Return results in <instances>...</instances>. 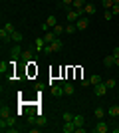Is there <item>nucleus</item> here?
Here are the masks:
<instances>
[{
	"label": "nucleus",
	"mask_w": 119,
	"mask_h": 133,
	"mask_svg": "<svg viewBox=\"0 0 119 133\" xmlns=\"http://www.w3.org/2000/svg\"><path fill=\"white\" fill-rule=\"evenodd\" d=\"M62 131H64V133H75V123H74V121H64Z\"/></svg>",
	"instance_id": "10"
},
{
	"label": "nucleus",
	"mask_w": 119,
	"mask_h": 133,
	"mask_svg": "<svg viewBox=\"0 0 119 133\" xmlns=\"http://www.w3.org/2000/svg\"><path fill=\"white\" fill-rule=\"evenodd\" d=\"M42 30H44V32H50V26H48V24L44 22V24H42Z\"/></svg>",
	"instance_id": "36"
},
{
	"label": "nucleus",
	"mask_w": 119,
	"mask_h": 133,
	"mask_svg": "<svg viewBox=\"0 0 119 133\" xmlns=\"http://www.w3.org/2000/svg\"><path fill=\"white\" fill-rule=\"evenodd\" d=\"M89 82H91V85H95V83H99V82H101V78H99L97 74H93V76L89 78Z\"/></svg>",
	"instance_id": "25"
},
{
	"label": "nucleus",
	"mask_w": 119,
	"mask_h": 133,
	"mask_svg": "<svg viewBox=\"0 0 119 133\" xmlns=\"http://www.w3.org/2000/svg\"><path fill=\"white\" fill-rule=\"evenodd\" d=\"M36 123H38V125H46V117H42L38 113V115H36Z\"/></svg>",
	"instance_id": "30"
},
{
	"label": "nucleus",
	"mask_w": 119,
	"mask_h": 133,
	"mask_svg": "<svg viewBox=\"0 0 119 133\" xmlns=\"http://www.w3.org/2000/svg\"><path fill=\"white\" fill-rule=\"evenodd\" d=\"M83 6H85V2H83V0H74V8H75V10L83 8Z\"/></svg>",
	"instance_id": "26"
},
{
	"label": "nucleus",
	"mask_w": 119,
	"mask_h": 133,
	"mask_svg": "<svg viewBox=\"0 0 119 133\" xmlns=\"http://www.w3.org/2000/svg\"><path fill=\"white\" fill-rule=\"evenodd\" d=\"M78 32V28H75V24L74 22H69L68 26H66V34H75Z\"/></svg>",
	"instance_id": "20"
},
{
	"label": "nucleus",
	"mask_w": 119,
	"mask_h": 133,
	"mask_svg": "<svg viewBox=\"0 0 119 133\" xmlns=\"http://www.w3.org/2000/svg\"><path fill=\"white\" fill-rule=\"evenodd\" d=\"M105 85H107V89H113V88H115V79H113V78L105 79Z\"/></svg>",
	"instance_id": "27"
},
{
	"label": "nucleus",
	"mask_w": 119,
	"mask_h": 133,
	"mask_svg": "<svg viewBox=\"0 0 119 133\" xmlns=\"http://www.w3.org/2000/svg\"><path fill=\"white\" fill-rule=\"evenodd\" d=\"M105 113H107V111L103 109V107H95V111H93V115H95L97 119H103V115H105Z\"/></svg>",
	"instance_id": "18"
},
{
	"label": "nucleus",
	"mask_w": 119,
	"mask_h": 133,
	"mask_svg": "<svg viewBox=\"0 0 119 133\" xmlns=\"http://www.w3.org/2000/svg\"><path fill=\"white\" fill-rule=\"evenodd\" d=\"M107 113H109L111 117H117V115H119V105H111V107L107 109Z\"/></svg>",
	"instance_id": "19"
},
{
	"label": "nucleus",
	"mask_w": 119,
	"mask_h": 133,
	"mask_svg": "<svg viewBox=\"0 0 119 133\" xmlns=\"http://www.w3.org/2000/svg\"><path fill=\"white\" fill-rule=\"evenodd\" d=\"M0 117H10V109H8V107H0Z\"/></svg>",
	"instance_id": "23"
},
{
	"label": "nucleus",
	"mask_w": 119,
	"mask_h": 133,
	"mask_svg": "<svg viewBox=\"0 0 119 133\" xmlns=\"http://www.w3.org/2000/svg\"><path fill=\"white\" fill-rule=\"evenodd\" d=\"M89 85H91L89 79H81V88H89Z\"/></svg>",
	"instance_id": "32"
},
{
	"label": "nucleus",
	"mask_w": 119,
	"mask_h": 133,
	"mask_svg": "<svg viewBox=\"0 0 119 133\" xmlns=\"http://www.w3.org/2000/svg\"><path fill=\"white\" fill-rule=\"evenodd\" d=\"M103 66L105 68H113L115 66V58L113 56H105V58H103Z\"/></svg>",
	"instance_id": "14"
},
{
	"label": "nucleus",
	"mask_w": 119,
	"mask_h": 133,
	"mask_svg": "<svg viewBox=\"0 0 119 133\" xmlns=\"http://www.w3.org/2000/svg\"><path fill=\"white\" fill-rule=\"evenodd\" d=\"M75 88H74V83H69V82H64V95H74Z\"/></svg>",
	"instance_id": "11"
},
{
	"label": "nucleus",
	"mask_w": 119,
	"mask_h": 133,
	"mask_svg": "<svg viewBox=\"0 0 119 133\" xmlns=\"http://www.w3.org/2000/svg\"><path fill=\"white\" fill-rule=\"evenodd\" d=\"M6 72H8V64H6V62H0V74L4 76Z\"/></svg>",
	"instance_id": "28"
},
{
	"label": "nucleus",
	"mask_w": 119,
	"mask_h": 133,
	"mask_svg": "<svg viewBox=\"0 0 119 133\" xmlns=\"http://www.w3.org/2000/svg\"><path fill=\"white\" fill-rule=\"evenodd\" d=\"M52 32H54V34L58 36V38H60L62 34H66V26H62V24H56V26L52 28Z\"/></svg>",
	"instance_id": "13"
},
{
	"label": "nucleus",
	"mask_w": 119,
	"mask_h": 133,
	"mask_svg": "<svg viewBox=\"0 0 119 133\" xmlns=\"http://www.w3.org/2000/svg\"><path fill=\"white\" fill-rule=\"evenodd\" d=\"M2 28H4L6 32H10V34H12V32H16V28H14V24H12V22H6Z\"/></svg>",
	"instance_id": "21"
},
{
	"label": "nucleus",
	"mask_w": 119,
	"mask_h": 133,
	"mask_svg": "<svg viewBox=\"0 0 119 133\" xmlns=\"http://www.w3.org/2000/svg\"><path fill=\"white\" fill-rule=\"evenodd\" d=\"M113 16H115V14H113V12H111V10H105V12H103V18H105L107 22H109V20H111V18H113Z\"/></svg>",
	"instance_id": "29"
},
{
	"label": "nucleus",
	"mask_w": 119,
	"mask_h": 133,
	"mask_svg": "<svg viewBox=\"0 0 119 133\" xmlns=\"http://www.w3.org/2000/svg\"><path fill=\"white\" fill-rule=\"evenodd\" d=\"M62 117H64V121H72V119H74V115H72V113H68V111H66Z\"/></svg>",
	"instance_id": "31"
},
{
	"label": "nucleus",
	"mask_w": 119,
	"mask_h": 133,
	"mask_svg": "<svg viewBox=\"0 0 119 133\" xmlns=\"http://www.w3.org/2000/svg\"><path fill=\"white\" fill-rule=\"evenodd\" d=\"M74 24H75V28H78V32H83L85 28L89 26V16H81L78 22H74Z\"/></svg>",
	"instance_id": "5"
},
{
	"label": "nucleus",
	"mask_w": 119,
	"mask_h": 133,
	"mask_svg": "<svg viewBox=\"0 0 119 133\" xmlns=\"http://www.w3.org/2000/svg\"><path fill=\"white\" fill-rule=\"evenodd\" d=\"M83 12H85V16H93V14L97 12V8H95V4H91V2H85Z\"/></svg>",
	"instance_id": "7"
},
{
	"label": "nucleus",
	"mask_w": 119,
	"mask_h": 133,
	"mask_svg": "<svg viewBox=\"0 0 119 133\" xmlns=\"http://www.w3.org/2000/svg\"><path fill=\"white\" fill-rule=\"evenodd\" d=\"M22 32H12V42H14V44H20V42H22Z\"/></svg>",
	"instance_id": "17"
},
{
	"label": "nucleus",
	"mask_w": 119,
	"mask_h": 133,
	"mask_svg": "<svg viewBox=\"0 0 119 133\" xmlns=\"http://www.w3.org/2000/svg\"><path fill=\"white\" fill-rule=\"evenodd\" d=\"M20 56H22V48H20V44L12 46V50H10V58H12V60H18Z\"/></svg>",
	"instance_id": "9"
},
{
	"label": "nucleus",
	"mask_w": 119,
	"mask_h": 133,
	"mask_svg": "<svg viewBox=\"0 0 119 133\" xmlns=\"http://www.w3.org/2000/svg\"><path fill=\"white\" fill-rule=\"evenodd\" d=\"M46 24H48V26L50 28H54L58 24V20H56V16H48V20H46Z\"/></svg>",
	"instance_id": "22"
},
{
	"label": "nucleus",
	"mask_w": 119,
	"mask_h": 133,
	"mask_svg": "<svg viewBox=\"0 0 119 133\" xmlns=\"http://www.w3.org/2000/svg\"><path fill=\"white\" fill-rule=\"evenodd\" d=\"M111 56H113V58H119V48H113V52H111Z\"/></svg>",
	"instance_id": "34"
},
{
	"label": "nucleus",
	"mask_w": 119,
	"mask_h": 133,
	"mask_svg": "<svg viewBox=\"0 0 119 133\" xmlns=\"http://www.w3.org/2000/svg\"><path fill=\"white\" fill-rule=\"evenodd\" d=\"M113 4H119V0H113Z\"/></svg>",
	"instance_id": "38"
},
{
	"label": "nucleus",
	"mask_w": 119,
	"mask_h": 133,
	"mask_svg": "<svg viewBox=\"0 0 119 133\" xmlns=\"http://www.w3.org/2000/svg\"><path fill=\"white\" fill-rule=\"evenodd\" d=\"M32 58H34V52H32V48L24 50V52H22V56H20V60L26 62V64H34V62H32Z\"/></svg>",
	"instance_id": "6"
},
{
	"label": "nucleus",
	"mask_w": 119,
	"mask_h": 133,
	"mask_svg": "<svg viewBox=\"0 0 119 133\" xmlns=\"http://www.w3.org/2000/svg\"><path fill=\"white\" fill-rule=\"evenodd\" d=\"M101 4L105 10H111V6H113V0H101Z\"/></svg>",
	"instance_id": "24"
},
{
	"label": "nucleus",
	"mask_w": 119,
	"mask_h": 133,
	"mask_svg": "<svg viewBox=\"0 0 119 133\" xmlns=\"http://www.w3.org/2000/svg\"><path fill=\"white\" fill-rule=\"evenodd\" d=\"M69 4H74V0H62V6H69Z\"/></svg>",
	"instance_id": "35"
},
{
	"label": "nucleus",
	"mask_w": 119,
	"mask_h": 133,
	"mask_svg": "<svg viewBox=\"0 0 119 133\" xmlns=\"http://www.w3.org/2000/svg\"><path fill=\"white\" fill-rule=\"evenodd\" d=\"M111 12H113V14H119V4H113V6H111Z\"/></svg>",
	"instance_id": "33"
},
{
	"label": "nucleus",
	"mask_w": 119,
	"mask_h": 133,
	"mask_svg": "<svg viewBox=\"0 0 119 133\" xmlns=\"http://www.w3.org/2000/svg\"><path fill=\"white\" fill-rule=\"evenodd\" d=\"M0 40H2V44H10V42H12V34L10 32H6V30H4V28H2V30H0Z\"/></svg>",
	"instance_id": "8"
},
{
	"label": "nucleus",
	"mask_w": 119,
	"mask_h": 133,
	"mask_svg": "<svg viewBox=\"0 0 119 133\" xmlns=\"http://www.w3.org/2000/svg\"><path fill=\"white\" fill-rule=\"evenodd\" d=\"M36 52H42V50H46V46H48V44H46V40H44V36H42V38H36Z\"/></svg>",
	"instance_id": "12"
},
{
	"label": "nucleus",
	"mask_w": 119,
	"mask_h": 133,
	"mask_svg": "<svg viewBox=\"0 0 119 133\" xmlns=\"http://www.w3.org/2000/svg\"><path fill=\"white\" fill-rule=\"evenodd\" d=\"M64 48V42H62V38H56L54 40V42H52V44H48L46 46V54H52V52H60Z\"/></svg>",
	"instance_id": "1"
},
{
	"label": "nucleus",
	"mask_w": 119,
	"mask_h": 133,
	"mask_svg": "<svg viewBox=\"0 0 119 133\" xmlns=\"http://www.w3.org/2000/svg\"><path fill=\"white\" fill-rule=\"evenodd\" d=\"M93 94L97 95V97H103V95L107 94V85H105V82H99L93 85Z\"/></svg>",
	"instance_id": "4"
},
{
	"label": "nucleus",
	"mask_w": 119,
	"mask_h": 133,
	"mask_svg": "<svg viewBox=\"0 0 119 133\" xmlns=\"http://www.w3.org/2000/svg\"><path fill=\"white\" fill-rule=\"evenodd\" d=\"M91 131L93 133H107V131H111V125L105 123V121H101V119H97V125L91 129Z\"/></svg>",
	"instance_id": "3"
},
{
	"label": "nucleus",
	"mask_w": 119,
	"mask_h": 133,
	"mask_svg": "<svg viewBox=\"0 0 119 133\" xmlns=\"http://www.w3.org/2000/svg\"><path fill=\"white\" fill-rule=\"evenodd\" d=\"M56 38H58V36H56L54 32H52V30H50V32H46V34H44V40H46V44H52V42H54Z\"/></svg>",
	"instance_id": "16"
},
{
	"label": "nucleus",
	"mask_w": 119,
	"mask_h": 133,
	"mask_svg": "<svg viewBox=\"0 0 119 133\" xmlns=\"http://www.w3.org/2000/svg\"><path fill=\"white\" fill-rule=\"evenodd\" d=\"M115 66H117V68H119V58H115Z\"/></svg>",
	"instance_id": "37"
},
{
	"label": "nucleus",
	"mask_w": 119,
	"mask_h": 133,
	"mask_svg": "<svg viewBox=\"0 0 119 133\" xmlns=\"http://www.w3.org/2000/svg\"><path fill=\"white\" fill-rule=\"evenodd\" d=\"M72 121L75 123V127H83V123H85V117L83 115H74V119Z\"/></svg>",
	"instance_id": "15"
},
{
	"label": "nucleus",
	"mask_w": 119,
	"mask_h": 133,
	"mask_svg": "<svg viewBox=\"0 0 119 133\" xmlns=\"http://www.w3.org/2000/svg\"><path fill=\"white\" fill-rule=\"evenodd\" d=\"M12 125H16V117H0V131L6 133V129L12 127Z\"/></svg>",
	"instance_id": "2"
}]
</instances>
